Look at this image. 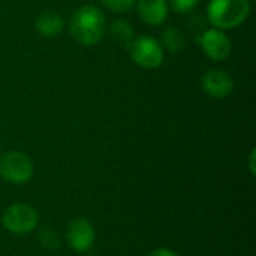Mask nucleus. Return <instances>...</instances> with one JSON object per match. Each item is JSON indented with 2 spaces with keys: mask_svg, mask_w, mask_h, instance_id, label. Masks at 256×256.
Wrapping results in <instances>:
<instances>
[{
  "mask_svg": "<svg viewBox=\"0 0 256 256\" xmlns=\"http://www.w3.org/2000/svg\"><path fill=\"white\" fill-rule=\"evenodd\" d=\"M69 32L78 44L96 45L106 32V18L98 6H81L69 21Z\"/></svg>",
  "mask_w": 256,
  "mask_h": 256,
  "instance_id": "f257e3e1",
  "label": "nucleus"
},
{
  "mask_svg": "<svg viewBox=\"0 0 256 256\" xmlns=\"http://www.w3.org/2000/svg\"><path fill=\"white\" fill-rule=\"evenodd\" d=\"M250 14L249 0H210L207 4L208 21L220 30L242 26Z\"/></svg>",
  "mask_w": 256,
  "mask_h": 256,
  "instance_id": "f03ea898",
  "label": "nucleus"
},
{
  "mask_svg": "<svg viewBox=\"0 0 256 256\" xmlns=\"http://www.w3.org/2000/svg\"><path fill=\"white\" fill-rule=\"evenodd\" d=\"M130 58L144 69H156L164 63L165 50L160 42L152 36L141 34L126 44Z\"/></svg>",
  "mask_w": 256,
  "mask_h": 256,
  "instance_id": "7ed1b4c3",
  "label": "nucleus"
},
{
  "mask_svg": "<svg viewBox=\"0 0 256 256\" xmlns=\"http://www.w3.org/2000/svg\"><path fill=\"white\" fill-rule=\"evenodd\" d=\"M2 224L6 231L16 236H24L36 230L39 224V214L34 207L22 202H16L9 206L3 216Z\"/></svg>",
  "mask_w": 256,
  "mask_h": 256,
  "instance_id": "20e7f679",
  "label": "nucleus"
},
{
  "mask_svg": "<svg viewBox=\"0 0 256 256\" xmlns=\"http://www.w3.org/2000/svg\"><path fill=\"white\" fill-rule=\"evenodd\" d=\"M34 172L32 159L22 152H8L0 158V177L12 184L27 183Z\"/></svg>",
  "mask_w": 256,
  "mask_h": 256,
  "instance_id": "39448f33",
  "label": "nucleus"
},
{
  "mask_svg": "<svg viewBox=\"0 0 256 256\" xmlns=\"http://www.w3.org/2000/svg\"><path fill=\"white\" fill-rule=\"evenodd\" d=\"M198 40L202 52L213 62H224L232 52V44L228 34L220 28L213 27L204 30Z\"/></svg>",
  "mask_w": 256,
  "mask_h": 256,
  "instance_id": "423d86ee",
  "label": "nucleus"
},
{
  "mask_svg": "<svg viewBox=\"0 0 256 256\" xmlns=\"http://www.w3.org/2000/svg\"><path fill=\"white\" fill-rule=\"evenodd\" d=\"M96 240V231L93 224L86 218H75L69 222L66 230V242L69 248L76 254H86L92 249Z\"/></svg>",
  "mask_w": 256,
  "mask_h": 256,
  "instance_id": "0eeeda50",
  "label": "nucleus"
},
{
  "mask_svg": "<svg viewBox=\"0 0 256 256\" xmlns=\"http://www.w3.org/2000/svg\"><path fill=\"white\" fill-rule=\"evenodd\" d=\"M201 87L208 98L220 100L226 99L234 92V80L225 70L212 69L202 75Z\"/></svg>",
  "mask_w": 256,
  "mask_h": 256,
  "instance_id": "6e6552de",
  "label": "nucleus"
},
{
  "mask_svg": "<svg viewBox=\"0 0 256 256\" xmlns=\"http://www.w3.org/2000/svg\"><path fill=\"white\" fill-rule=\"evenodd\" d=\"M138 14L148 26H160L166 21L170 6L166 0H138Z\"/></svg>",
  "mask_w": 256,
  "mask_h": 256,
  "instance_id": "1a4fd4ad",
  "label": "nucleus"
},
{
  "mask_svg": "<svg viewBox=\"0 0 256 256\" xmlns=\"http://www.w3.org/2000/svg\"><path fill=\"white\" fill-rule=\"evenodd\" d=\"M64 27L63 18L56 12H44L36 20V30L44 38H56Z\"/></svg>",
  "mask_w": 256,
  "mask_h": 256,
  "instance_id": "9d476101",
  "label": "nucleus"
},
{
  "mask_svg": "<svg viewBox=\"0 0 256 256\" xmlns=\"http://www.w3.org/2000/svg\"><path fill=\"white\" fill-rule=\"evenodd\" d=\"M108 34L111 36V39H114L118 44H128L135 38V32L134 27L129 21L126 20H114L108 27H106Z\"/></svg>",
  "mask_w": 256,
  "mask_h": 256,
  "instance_id": "9b49d317",
  "label": "nucleus"
},
{
  "mask_svg": "<svg viewBox=\"0 0 256 256\" xmlns=\"http://www.w3.org/2000/svg\"><path fill=\"white\" fill-rule=\"evenodd\" d=\"M160 40H162V48L164 50H168L170 52H180L186 44V39H184V34L177 28V27H166L164 32H162V36H160Z\"/></svg>",
  "mask_w": 256,
  "mask_h": 256,
  "instance_id": "f8f14e48",
  "label": "nucleus"
},
{
  "mask_svg": "<svg viewBox=\"0 0 256 256\" xmlns=\"http://www.w3.org/2000/svg\"><path fill=\"white\" fill-rule=\"evenodd\" d=\"M38 240L39 243L45 248V249H58L62 244V238L58 236V232L56 230H52L51 226H44L39 230L38 234Z\"/></svg>",
  "mask_w": 256,
  "mask_h": 256,
  "instance_id": "ddd939ff",
  "label": "nucleus"
},
{
  "mask_svg": "<svg viewBox=\"0 0 256 256\" xmlns=\"http://www.w3.org/2000/svg\"><path fill=\"white\" fill-rule=\"evenodd\" d=\"M100 3L111 12L116 14H124L134 8L136 0H100Z\"/></svg>",
  "mask_w": 256,
  "mask_h": 256,
  "instance_id": "4468645a",
  "label": "nucleus"
},
{
  "mask_svg": "<svg viewBox=\"0 0 256 256\" xmlns=\"http://www.w3.org/2000/svg\"><path fill=\"white\" fill-rule=\"evenodd\" d=\"M166 2H168V6L178 15L192 12L200 3V0H166Z\"/></svg>",
  "mask_w": 256,
  "mask_h": 256,
  "instance_id": "2eb2a0df",
  "label": "nucleus"
},
{
  "mask_svg": "<svg viewBox=\"0 0 256 256\" xmlns=\"http://www.w3.org/2000/svg\"><path fill=\"white\" fill-rule=\"evenodd\" d=\"M148 256H178L177 252L166 249V248H160V249H154Z\"/></svg>",
  "mask_w": 256,
  "mask_h": 256,
  "instance_id": "dca6fc26",
  "label": "nucleus"
},
{
  "mask_svg": "<svg viewBox=\"0 0 256 256\" xmlns=\"http://www.w3.org/2000/svg\"><path fill=\"white\" fill-rule=\"evenodd\" d=\"M255 154H256L255 150H252V152H250V154H249V170H250L252 176H255V172H256V170H255Z\"/></svg>",
  "mask_w": 256,
  "mask_h": 256,
  "instance_id": "f3484780",
  "label": "nucleus"
}]
</instances>
